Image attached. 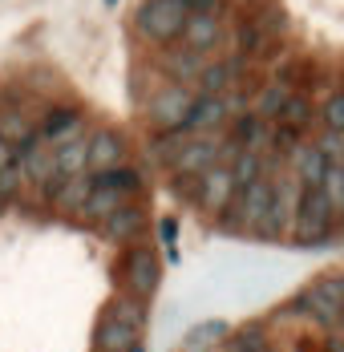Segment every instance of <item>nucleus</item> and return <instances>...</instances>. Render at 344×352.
<instances>
[{
	"label": "nucleus",
	"mask_w": 344,
	"mask_h": 352,
	"mask_svg": "<svg viewBox=\"0 0 344 352\" xmlns=\"http://www.w3.org/2000/svg\"><path fill=\"white\" fill-rule=\"evenodd\" d=\"M126 352H146V349H142V344H138V349H126Z\"/></svg>",
	"instance_id": "40"
},
{
	"label": "nucleus",
	"mask_w": 344,
	"mask_h": 352,
	"mask_svg": "<svg viewBox=\"0 0 344 352\" xmlns=\"http://www.w3.org/2000/svg\"><path fill=\"white\" fill-rule=\"evenodd\" d=\"M12 158H17V150H12V146H8V142L0 138V170H4V166H8V162H12Z\"/></svg>",
	"instance_id": "37"
},
{
	"label": "nucleus",
	"mask_w": 344,
	"mask_h": 352,
	"mask_svg": "<svg viewBox=\"0 0 344 352\" xmlns=\"http://www.w3.org/2000/svg\"><path fill=\"white\" fill-rule=\"evenodd\" d=\"M320 190H324L332 214L341 219L344 214V170H341V162H328V170H324V178H320Z\"/></svg>",
	"instance_id": "30"
},
{
	"label": "nucleus",
	"mask_w": 344,
	"mask_h": 352,
	"mask_svg": "<svg viewBox=\"0 0 344 352\" xmlns=\"http://www.w3.org/2000/svg\"><path fill=\"white\" fill-rule=\"evenodd\" d=\"M324 352H344V336H341V332H336V336H328V340H324Z\"/></svg>",
	"instance_id": "38"
},
{
	"label": "nucleus",
	"mask_w": 344,
	"mask_h": 352,
	"mask_svg": "<svg viewBox=\"0 0 344 352\" xmlns=\"http://www.w3.org/2000/svg\"><path fill=\"white\" fill-rule=\"evenodd\" d=\"M102 316L105 320H122V324H134V328H146V300L122 292V296H114V300L102 308Z\"/></svg>",
	"instance_id": "23"
},
{
	"label": "nucleus",
	"mask_w": 344,
	"mask_h": 352,
	"mask_svg": "<svg viewBox=\"0 0 344 352\" xmlns=\"http://www.w3.org/2000/svg\"><path fill=\"white\" fill-rule=\"evenodd\" d=\"M312 122V102L304 94H292L283 109H279V118H275V126H283V130H296V134H304Z\"/></svg>",
	"instance_id": "26"
},
{
	"label": "nucleus",
	"mask_w": 344,
	"mask_h": 352,
	"mask_svg": "<svg viewBox=\"0 0 344 352\" xmlns=\"http://www.w3.org/2000/svg\"><path fill=\"white\" fill-rule=\"evenodd\" d=\"M85 154H89V138H65L57 142L53 150V162H57V178H73V175H89L85 170Z\"/></svg>",
	"instance_id": "17"
},
{
	"label": "nucleus",
	"mask_w": 344,
	"mask_h": 352,
	"mask_svg": "<svg viewBox=\"0 0 344 352\" xmlns=\"http://www.w3.org/2000/svg\"><path fill=\"white\" fill-rule=\"evenodd\" d=\"M223 122H227L223 94H219V98H211V94H195V102H191V109H186L178 134H215Z\"/></svg>",
	"instance_id": "10"
},
{
	"label": "nucleus",
	"mask_w": 344,
	"mask_h": 352,
	"mask_svg": "<svg viewBox=\"0 0 344 352\" xmlns=\"http://www.w3.org/2000/svg\"><path fill=\"white\" fill-rule=\"evenodd\" d=\"M142 344V328L134 324H122V320H98L94 328V349L98 352H126V349H138Z\"/></svg>",
	"instance_id": "13"
},
{
	"label": "nucleus",
	"mask_w": 344,
	"mask_h": 352,
	"mask_svg": "<svg viewBox=\"0 0 344 352\" xmlns=\"http://www.w3.org/2000/svg\"><path fill=\"white\" fill-rule=\"evenodd\" d=\"M223 158V142L215 138V134H186V142L174 150L171 158V175H203L211 170L215 162Z\"/></svg>",
	"instance_id": "6"
},
{
	"label": "nucleus",
	"mask_w": 344,
	"mask_h": 352,
	"mask_svg": "<svg viewBox=\"0 0 344 352\" xmlns=\"http://www.w3.org/2000/svg\"><path fill=\"white\" fill-rule=\"evenodd\" d=\"M231 142H235L239 150H259V146L268 142V122L255 118L251 109L239 113V118H235V134H231Z\"/></svg>",
	"instance_id": "24"
},
{
	"label": "nucleus",
	"mask_w": 344,
	"mask_h": 352,
	"mask_svg": "<svg viewBox=\"0 0 344 352\" xmlns=\"http://www.w3.org/2000/svg\"><path fill=\"white\" fill-rule=\"evenodd\" d=\"M296 312H308V316L320 320V324H336V320L344 316L341 283H336V280L312 283L308 292H300V300H296Z\"/></svg>",
	"instance_id": "8"
},
{
	"label": "nucleus",
	"mask_w": 344,
	"mask_h": 352,
	"mask_svg": "<svg viewBox=\"0 0 344 352\" xmlns=\"http://www.w3.org/2000/svg\"><path fill=\"white\" fill-rule=\"evenodd\" d=\"M296 203H300V182L292 175L272 178V203H268V214L259 223V239H288L292 231V219H296Z\"/></svg>",
	"instance_id": "4"
},
{
	"label": "nucleus",
	"mask_w": 344,
	"mask_h": 352,
	"mask_svg": "<svg viewBox=\"0 0 344 352\" xmlns=\"http://www.w3.org/2000/svg\"><path fill=\"white\" fill-rule=\"evenodd\" d=\"M235 199V178H231V166H223V162H215L211 170L199 175V195H195V203L203 207L206 214H219L227 211V203Z\"/></svg>",
	"instance_id": "9"
},
{
	"label": "nucleus",
	"mask_w": 344,
	"mask_h": 352,
	"mask_svg": "<svg viewBox=\"0 0 344 352\" xmlns=\"http://www.w3.org/2000/svg\"><path fill=\"white\" fill-rule=\"evenodd\" d=\"M235 77H239V65H235V61H215V65H203L195 94H211V98H219V94H227V89L235 85Z\"/></svg>",
	"instance_id": "21"
},
{
	"label": "nucleus",
	"mask_w": 344,
	"mask_h": 352,
	"mask_svg": "<svg viewBox=\"0 0 344 352\" xmlns=\"http://www.w3.org/2000/svg\"><path fill=\"white\" fill-rule=\"evenodd\" d=\"M219 33H223L219 12H191L186 16V29H182V41H186V49H195V53L206 57L219 45Z\"/></svg>",
	"instance_id": "15"
},
{
	"label": "nucleus",
	"mask_w": 344,
	"mask_h": 352,
	"mask_svg": "<svg viewBox=\"0 0 344 352\" xmlns=\"http://www.w3.org/2000/svg\"><path fill=\"white\" fill-rule=\"evenodd\" d=\"M126 203H130V195L109 190V186H98V182H94V190H89V199H85V207H81V219L102 223L105 214H114L118 207H126Z\"/></svg>",
	"instance_id": "22"
},
{
	"label": "nucleus",
	"mask_w": 344,
	"mask_h": 352,
	"mask_svg": "<svg viewBox=\"0 0 344 352\" xmlns=\"http://www.w3.org/2000/svg\"><path fill=\"white\" fill-rule=\"evenodd\" d=\"M0 211H4V199H0Z\"/></svg>",
	"instance_id": "42"
},
{
	"label": "nucleus",
	"mask_w": 344,
	"mask_h": 352,
	"mask_svg": "<svg viewBox=\"0 0 344 352\" xmlns=\"http://www.w3.org/2000/svg\"><path fill=\"white\" fill-rule=\"evenodd\" d=\"M122 162H126V142H122V134H114V130L89 134V154H85V170L89 175H102V170L122 166Z\"/></svg>",
	"instance_id": "11"
},
{
	"label": "nucleus",
	"mask_w": 344,
	"mask_h": 352,
	"mask_svg": "<svg viewBox=\"0 0 344 352\" xmlns=\"http://www.w3.org/2000/svg\"><path fill=\"white\" fill-rule=\"evenodd\" d=\"M33 134H36V130L29 126V118H25L21 109H4V113H0V138L8 142L12 150H17L21 142H29Z\"/></svg>",
	"instance_id": "28"
},
{
	"label": "nucleus",
	"mask_w": 344,
	"mask_h": 352,
	"mask_svg": "<svg viewBox=\"0 0 344 352\" xmlns=\"http://www.w3.org/2000/svg\"><path fill=\"white\" fill-rule=\"evenodd\" d=\"M292 94H296V89H292L288 81H272V85H264V94L255 98V109H251V113H255V118H264V122H275V118H279V109H283V102H288Z\"/></svg>",
	"instance_id": "25"
},
{
	"label": "nucleus",
	"mask_w": 344,
	"mask_h": 352,
	"mask_svg": "<svg viewBox=\"0 0 344 352\" xmlns=\"http://www.w3.org/2000/svg\"><path fill=\"white\" fill-rule=\"evenodd\" d=\"M142 223H146L142 207L126 203V207H118L114 214H105L102 219V235L109 239V243H134L138 231H142Z\"/></svg>",
	"instance_id": "16"
},
{
	"label": "nucleus",
	"mask_w": 344,
	"mask_h": 352,
	"mask_svg": "<svg viewBox=\"0 0 344 352\" xmlns=\"http://www.w3.org/2000/svg\"><path fill=\"white\" fill-rule=\"evenodd\" d=\"M336 328H341V336H344V316H341V320H336Z\"/></svg>",
	"instance_id": "39"
},
{
	"label": "nucleus",
	"mask_w": 344,
	"mask_h": 352,
	"mask_svg": "<svg viewBox=\"0 0 344 352\" xmlns=\"http://www.w3.org/2000/svg\"><path fill=\"white\" fill-rule=\"evenodd\" d=\"M77 122H81V113L69 106H57L45 113V122H41V130H36V138L41 142H65L77 134Z\"/></svg>",
	"instance_id": "18"
},
{
	"label": "nucleus",
	"mask_w": 344,
	"mask_h": 352,
	"mask_svg": "<svg viewBox=\"0 0 344 352\" xmlns=\"http://www.w3.org/2000/svg\"><path fill=\"white\" fill-rule=\"evenodd\" d=\"M320 122H324V130L344 134V89H332V94L324 98V106H320Z\"/></svg>",
	"instance_id": "31"
},
{
	"label": "nucleus",
	"mask_w": 344,
	"mask_h": 352,
	"mask_svg": "<svg viewBox=\"0 0 344 352\" xmlns=\"http://www.w3.org/2000/svg\"><path fill=\"white\" fill-rule=\"evenodd\" d=\"M94 190V175H73V178H57L53 186H45V195L53 199V207L61 214H81L85 199Z\"/></svg>",
	"instance_id": "12"
},
{
	"label": "nucleus",
	"mask_w": 344,
	"mask_h": 352,
	"mask_svg": "<svg viewBox=\"0 0 344 352\" xmlns=\"http://www.w3.org/2000/svg\"><path fill=\"white\" fill-rule=\"evenodd\" d=\"M186 16H191V0H146L138 12V29H142V36L166 45L174 36H182Z\"/></svg>",
	"instance_id": "3"
},
{
	"label": "nucleus",
	"mask_w": 344,
	"mask_h": 352,
	"mask_svg": "<svg viewBox=\"0 0 344 352\" xmlns=\"http://www.w3.org/2000/svg\"><path fill=\"white\" fill-rule=\"evenodd\" d=\"M98 186H109V190H122V195H134L138 186H142V175H138L134 166H109L102 175H94Z\"/></svg>",
	"instance_id": "29"
},
{
	"label": "nucleus",
	"mask_w": 344,
	"mask_h": 352,
	"mask_svg": "<svg viewBox=\"0 0 344 352\" xmlns=\"http://www.w3.org/2000/svg\"><path fill=\"white\" fill-rule=\"evenodd\" d=\"M21 182H25V175H21V166H17V158H12V162L0 170V199H12Z\"/></svg>",
	"instance_id": "34"
},
{
	"label": "nucleus",
	"mask_w": 344,
	"mask_h": 352,
	"mask_svg": "<svg viewBox=\"0 0 344 352\" xmlns=\"http://www.w3.org/2000/svg\"><path fill=\"white\" fill-rule=\"evenodd\" d=\"M328 170V158L320 154V146L316 142H300L296 150H292V178L308 190V186H320V178Z\"/></svg>",
	"instance_id": "14"
},
{
	"label": "nucleus",
	"mask_w": 344,
	"mask_h": 352,
	"mask_svg": "<svg viewBox=\"0 0 344 352\" xmlns=\"http://www.w3.org/2000/svg\"><path fill=\"white\" fill-rule=\"evenodd\" d=\"M203 53H195V49H174L171 53V61H166V69H171L174 77V85H186V89H195L199 85V73H203Z\"/></svg>",
	"instance_id": "20"
},
{
	"label": "nucleus",
	"mask_w": 344,
	"mask_h": 352,
	"mask_svg": "<svg viewBox=\"0 0 344 352\" xmlns=\"http://www.w3.org/2000/svg\"><path fill=\"white\" fill-rule=\"evenodd\" d=\"M259 33H264L259 25H243V29H239V49H243V53H251V49L259 45Z\"/></svg>",
	"instance_id": "35"
},
{
	"label": "nucleus",
	"mask_w": 344,
	"mask_h": 352,
	"mask_svg": "<svg viewBox=\"0 0 344 352\" xmlns=\"http://www.w3.org/2000/svg\"><path fill=\"white\" fill-rule=\"evenodd\" d=\"M227 352H268V336H264V328H259V324L239 328V332L231 336V349Z\"/></svg>",
	"instance_id": "32"
},
{
	"label": "nucleus",
	"mask_w": 344,
	"mask_h": 352,
	"mask_svg": "<svg viewBox=\"0 0 344 352\" xmlns=\"http://www.w3.org/2000/svg\"><path fill=\"white\" fill-rule=\"evenodd\" d=\"M174 235H178V223H174L171 214H166V219H158V239L174 247Z\"/></svg>",
	"instance_id": "36"
},
{
	"label": "nucleus",
	"mask_w": 344,
	"mask_h": 352,
	"mask_svg": "<svg viewBox=\"0 0 344 352\" xmlns=\"http://www.w3.org/2000/svg\"><path fill=\"white\" fill-rule=\"evenodd\" d=\"M122 276H126V292L138 300H150L162 283V263H158V251L154 247H130L126 251V263H122Z\"/></svg>",
	"instance_id": "5"
},
{
	"label": "nucleus",
	"mask_w": 344,
	"mask_h": 352,
	"mask_svg": "<svg viewBox=\"0 0 344 352\" xmlns=\"http://www.w3.org/2000/svg\"><path fill=\"white\" fill-rule=\"evenodd\" d=\"M195 102V89H186V85H166L162 94H154V102H150V122H154V130L158 134H171L182 126V118H186V109Z\"/></svg>",
	"instance_id": "7"
},
{
	"label": "nucleus",
	"mask_w": 344,
	"mask_h": 352,
	"mask_svg": "<svg viewBox=\"0 0 344 352\" xmlns=\"http://www.w3.org/2000/svg\"><path fill=\"white\" fill-rule=\"evenodd\" d=\"M268 203H272V175L264 170L255 182H247V186L235 190V199L227 203V211L219 214V223H223L227 231H247V235H255L259 223H264V214H268Z\"/></svg>",
	"instance_id": "2"
},
{
	"label": "nucleus",
	"mask_w": 344,
	"mask_h": 352,
	"mask_svg": "<svg viewBox=\"0 0 344 352\" xmlns=\"http://www.w3.org/2000/svg\"><path fill=\"white\" fill-rule=\"evenodd\" d=\"M227 166H231L235 190H239V186H247V182H255V178L264 175V154H259V150H239Z\"/></svg>",
	"instance_id": "27"
},
{
	"label": "nucleus",
	"mask_w": 344,
	"mask_h": 352,
	"mask_svg": "<svg viewBox=\"0 0 344 352\" xmlns=\"http://www.w3.org/2000/svg\"><path fill=\"white\" fill-rule=\"evenodd\" d=\"M332 223H336V214L328 207L324 190L320 186H308V190L300 186V203H296V219H292L288 239L300 243V247H316L332 235Z\"/></svg>",
	"instance_id": "1"
},
{
	"label": "nucleus",
	"mask_w": 344,
	"mask_h": 352,
	"mask_svg": "<svg viewBox=\"0 0 344 352\" xmlns=\"http://www.w3.org/2000/svg\"><path fill=\"white\" fill-rule=\"evenodd\" d=\"M227 332H231L227 320H203V324H195V328L182 336V349L186 352H211L227 340Z\"/></svg>",
	"instance_id": "19"
},
{
	"label": "nucleus",
	"mask_w": 344,
	"mask_h": 352,
	"mask_svg": "<svg viewBox=\"0 0 344 352\" xmlns=\"http://www.w3.org/2000/svg\"><path fill=\"white\" fill-rule=\"evenodd\" d=\"M316 146H320V154H324L328 162H344V134H332V130H324V134L316 138Z\"/></svg>",
	"instance_id": "33"
},
{
	"label": "nucleus",
	"mask_w": 344,
	"mask_h": 352,
	"mask_svg": "<svg viewBox=\"0 0 344 352\" xmlns=\"http://www.w3.org/2000/svg\"><path fill=\"white\" fill-rule=\"evenodd\" d=\"M105 4H118V0H105Z\"/></svg>",
	"instance_id": "41"
}]
</instances>
